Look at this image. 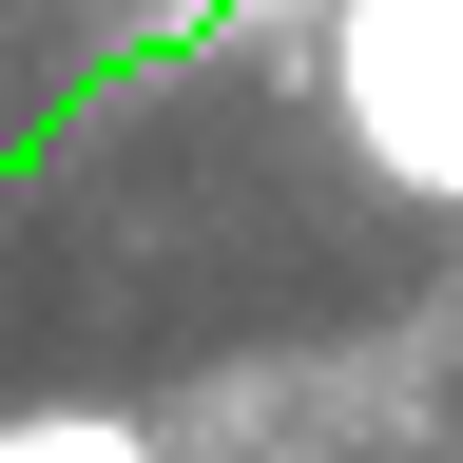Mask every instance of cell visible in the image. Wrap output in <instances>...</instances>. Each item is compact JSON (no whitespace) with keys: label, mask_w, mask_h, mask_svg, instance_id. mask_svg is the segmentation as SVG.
I'll return each mask as SVG.
<instances>
[{"label":"cell","mask_w":463,"mask_h":463,"mask_svg":"<svg viewBox=\"0 0 463 463\" xmlns=\"http://www.w3.org/2000/svg\"><path fill=\"white\" fill-rule=\"evenodd\" d=\"M328 116L405 213H463V0H309Z\"/></svg>","instance_id":"6da1fadb"},{"label":"cell","mask_w":463,"mask_h":463,"mask_svg":"<svg viewBox=\"0 0 463 463\" xmlns=\"http://www.w3.org/2000/svg\"><path fill=\"white\" fill-rule=\"evenodd\" d=\"M0 463H155L136 405H0Z\"/></svg>","instance_id":"7a4b0ae2"}]
</instances>
